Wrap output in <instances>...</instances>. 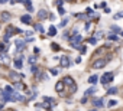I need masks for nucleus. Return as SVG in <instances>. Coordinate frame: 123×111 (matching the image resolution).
Instances as JSON below:
<instances>
[{"mask_svg": "<svg viewBox=\"0 0 123 111\" xmlns=\"http://www.w3.org/2000/svg\"><path fill=\"white\" fill-rule=\"evenodd\" d=\"M62 81H64V84L70 88V92H75V91H77V84L74 82V79H73L71 77H64Z\"/></svg>", "mask_w": 123, "mask_h": 111, "instance_id": "1", "label": "nucleus"}, {"mask_svg": "<svg viewBox=\"0 0 123 111\" xmlns=\"http://www.w3.org/2000/svg\"><path fill=\"white\" fill-rule=\"evenodd\" d=\"M113 78H114V74H113V72H104V74L101 75V78H100V82H101L103 85H107V84H110V82L113 81Z\"/></svg>", "mask_w": 123, "mask_h": 111, "instance_id": "2", "label": "nucleus"}, {"mask_svg": "<svg viewBox=\"0 0 123 111\" xmlns=\"http://www.w3.org/2000/svg\"><path fill=\"white\" fill-rule=\"evenodd\" d=\"M107 62H109V58H107V59L100 58V59H97V61H94V62H93L91 68H93V69H100V68H104Z\"/></svg>", "mask_w": 123, "mask_h": 111, "instance_id": "3", "label": "nucleus"}, {"mask_svg": "<svg viewBox=\"0 0 123 111\" xmlns=\"http://www.w3.org/2000/svg\"><path fill=\"white\" fill-rule=\"evenodd\" d=\"M64 87H65L64 81H58V82L55 84V89L58 91V94H59L61 97H64V95H65V94H64V91H65V89H64Z\"/></svg>", "mask_w": 123, "mask_h": 111, "instance_id": "4", "label": "nucleus"}, {"mask_svg": "<svg viewBox=\"0 0 123 111\" xmlns=\"http://www.w3.org/2000/svg\"><path fill=\"white\" fill-rule=\"evenodd\" d=\"M70 58L68 56H65V55H64V56H61V59H59V65H61V68H68L70 67Z\"/></svg>", "mask_w": 123, "mask_h": 111, "instance_id": "5", "label": "nucleus"}, {"mask_svg": "<svg viewBox=\"0 0 123 111\" xmlns=\"http://www.w3.org/2000/svg\"><path fill=\"white\" fill-rule=\"evenodd\" d=\"M9 78H10L13 82H18V81H20L19 78H23V75H19L18 72H15V71H10V72H9Z\"/></svg>", "mask_w": 123, "mask_h": 111, "instance_id": "6", "label": "nucleus"}, {"mask_svg": "<svg viewBox=\"0 0 123 111\" xmlns=\"http://www.w3.org/2000/svg\"><path fill=\"white\" fill-rule=\"evenodd\" d=\"M103 102H104V100H103L101 97H100V98H94V100H93V105H94L96 108H103V107H104V104H103Z\"/></svg>", "mask_w": 123, "mask_h": 111, "instance_id": "7", "label": "nucleus"}, {"mask_svg": "<svg viewBox=\"0 0 123 111\" xmlns=\"http://www.w3.org/2000/svg\"><path fill=\"white\" fill-rule=\"evenodd\" d=\"M12 19V15L7 13V12H2L0 13V22H9Z\"/></svg>", "mask_w": 123, "mask_h": 111, "instance_id": "8", "label": "nucleus"}, {"mask_svg": "<svg viewBox=\"0 0 123 111\" xmlns=\"http://www.w3.org/2000/svg\"><path fill=\"white\" fill-rule=\"evenodd\" d=\"M12 98H13V101H20V102H25L26 101V98L23 97V95H20V94H18L16 91L12 94Z\"/></svg>", "mask_w": 123, "mask_h": 111, "instance_id": "9", "label": "nucleus"}, {"mask_svg": "<svg viewBox=\"0 0 123 111\" xmlns=\"http://www.w3.org/2000/svg\"><path fill=\"white\" fill-rule=\"evenodd\" d=\"M20 22L25 23V25H31V23H32V17H31V15H23V16H20Z\"/></svg>", "mask_w": 123, "mask_h": 111, "instance_id": "10", "label": "nucleus"}, {"mask_svg": "<svg viewBox=\"0 0 123 111\" xmlns=\"http://www.w3.org/2000/svg\"><path fill=\"white\" fill-rule=\"evenodd\" d=\"M38 17H39L41 20H43V19H46V17H49V15H48V10H45V9H42V10H39V12H38Z\"/></svg>", "mask_w": 123, "mask_h": 111, "instance_id": "11", "label": "nucleus"}, {"mask_svg": "<svg viewBox=\"0 0 123 111\" xmlns=\"http://www.w3.org/2000/svg\"><path fill=\"white\" fill-rule=\"evenodd\" d=\"M15 45H16V50H22V49L25 48V40H22V39H18Z\"/></svg>", "mask_w": 123, "mask_h": 111, "instance_id": "12", "label": "nucleus"}, {"mask_svg": "<svg viewBox=\"0 0 123 111\" xmlns=\"http://www.w3.org/2000/svg\"><path fill=\"white\" fill-rule=\"evenodd\" d=\"M96 91H97V89H96V87H90V88H88V89H87V91L84 92V95H86V97L94 95V94H96Z\"/></svg>", "mask_w": 123, "mask_h": 111, "instance_id": "13", "label": "nucleus"}, {"mask_svg": "<svg viewBox=\"0 0 123 111\" xmlns=\"http://www.w3.org/2000/svg\"><path fill=\"white\" fill-rule=\"evenodd\" d=\"M48 35L49 36H55L56 35V28L52 25V26H49V29H48Z\"/></svg>", "mask_w": 123, "mask_h": 111, "instance_id": "14", "label": "nucleus"}, {"mask_svg": "<svg viewBox=\"0 0 123 111\" xmlns=\"http://www.w3.org/2000/svg\"><path fill=\"white\" fill-rule=\"evenodd\" d=\"M3 91H5V92H6V94H10V95H12V94H13V92H15V91H16V89H15V88H12V87H10V85H6V87H5V89H3Z\"/></svg>", "mask_w": 123, "mask_h": 111, "instance_id": "15", "label": "nucleus"}, {"mask_svg": "<svg viewBox=\"0 0 123 111\" xmlns=\"http://www.w3.org/2000/svg\"><path fill=\"white\" fill-rule=\"evenodd\" d=\"M117 92H119V89H117L116 87H111V88L107 89V94H109V95H116Z\"/></svg>", "mask_w": 123, "mask_h": 111, "instance_id": "16", "label": "nucleus"}, {"mask_svg": "<svg viewBox=\"0 0 123 111\" xmlns=\"http://www.w3.org/2000/svg\"><path fill=\"white\" fill-rule=\"evenodd\" d=\"M22 59H23V56H19V59H15V67L16 68H22Z\"/></svg>", "mask_w": 123, "mask_h": 111, "instance_id": "17", "label": "nucleus"}, {"mask_svg": "<svg viewBox=\"0 0 123 111\" xmlns=\"http://www.w3.org/2000/svg\"><path fill=\"white\" fill-rule=\"evenodd\" d=\"M110 30L114 32V33H120V32H122V29H120L119 26H116V25H111V26H110Z\"/></svg>", "mask_w": 123, "mask_h": 111, "instance_id": "18", "label": "nucleus"}, {"mask_svg": "<svg viewBox=\"0 0 123 111\" xmlns=\"http://www.w3.org/2000/svg\"><path fill=\"white\" fill-rule=\"evenodd\" d=\"M97 81H98V77H97V75H91V77L88 78V82H90V84H93V85H94Z\"/></svg>", "mask_w": 123, "mask_h": 111, "instance_id": "19", "label": "nucleus"}, {"mask_svg": "<svg viewBox=\"0 0 123 111\" xmlns=\"http://www.w3.org/2000/svg\"><path fill=\"white\" fill-rule=\"evenodd\" d=\"M9 49V43L6 45V43H0V53L2 52H5V50H7Z\"/></svg>", "mask_w": 123, "mask_h": 111, "instance_id": "20", "label": "nucleus"}, {"mask_svg": "<svg viewBox=\"0 0 123 111\" xmlns=\"http://www.w3.org/2000/svg\"><path fill=\"white\" fill-rule=\"evenodd\" d=\"M35 30H36V32H41V33H43V26H42L41 23H36V25H35Z\"/></svg>", "mask_w": 123, "mask_h": 111, "instance_id": "21", "label": "nucleus"}, {"mask_svg": "<svg viewBox=\"0 0 123 111\" xmlns=\"http://www.w3.org/2000/svg\"><path fill=\"white\" fill-rule=\"evenodd\" d=\"M25 88V85L20 82V81H18V82H15V89H23Z\"/></svg>", "mask_w": 123, "mask_h": 111, "instance_id": "22", "label": "nucleus"}, {"mask_svg": "<svg viewBox=\"0 0 123 111\" xmlns=\"http://www.w3.org/2000/svg\"><path fill=\"white\" fill-rule=\"evenodd\" d=\"M116 105H117V101H116V100H109V102H107V107H109V108L116 107Z\"/></svg>", "mask_w": 123, "mask_h": 111, "instance_id": "23", "label": "nucleus"}, {"mask_svg": "<svg viewBox=\"0 0 123 111\" xmlns=\"http://www.w3.org/2000/svg\"><path fill=\"white\" fill-rule=\"evenodd\" d=\"M75 17L81 20H88V15H75Z\"/></svg>", "mask_w": 123, "mask_h": 111, "instance_id": "24", "label": "nucleus"}, {"mask_svg": "<svg viewBox=\"0 0 123 111\" xmlns=\"http://www.w3.org/2000/svg\"><path fill=\"white\" fill-rule=\"evenodd\" d=\"M103 36H104L103 32H96V33H94V38H96V39H101Z\"/></svg>", "mask_w": 123, "mask_h": 111, "instance_id": "25", "label": "nucleus"}, {"mask_svg": "<svg viewBox=\"0 0 123 111\" xmlns=\"http://www.w3.org/2000/svg\"><path fill=\"white\" fill-rule=\"evenodd\" d=\"M31 72H32V74H36V72H38V67H36L35 64H32V67H31Z\"/></svg>", "mask_w": 123, "mask_h": 111, "instance_id": "26", "label": "nucleus"}, {"mask_svg": "<svg viewBox=\"0 0 123 111\" xmlns=\"http://www.w3.org/2000/svg\"><path fill=\"white\" fill-rule=\"evenodd\" d=\"M67 23H68V19L65 17V19H62V20H61V23H59V26H61V28H64V26H67Z\"/></svg>", "mask_w": 123, "mask_h": 111, "instance_id": "27", "label": "nucleus"}, {"mask_svg": "<svg viewBox=\"0 0 123 111\" xmlns=\"http://www.w3.org/2000/svg\"><path fill=\"white\" fill-rule=\"evenodd\" d=\"M51 49H52V50H59L58 43H51Z\"/></svg>", "mask_w": 123, "mask_h": 111, "instance_id": "28", "label": "nucleus"}, {"mask_svg": "<svg viewBox=\"0 0 123 111\" xmlns=\"http://www.w3.org/2000/svg\"><path fill=\"white\" fill-rule=\"evenodd\" d=\"M88 43H90V45H96V43H97V39H96V38H90V39H88Z\"/></svg>", "mask_w": 123, "mask_h": 111, "instance_id": "29", "label": "nucleus"}, {"mask_svg": "<svg viewBox=\"0 0 123 111\" xmlns=\"http://www.w3.org/2000/svg\"><path fill=\"white\" fill-rule=\"evenodd\" d=\"M58 13H59V15H65V9L61 7V6H58Z\"/></svg>", "mask_w": 123, "mask_h": 111, "instance_id": "30", "label": "nucleus"}, {"mask_svg": "<svg viewBox=\"0 0 123 111\" xmlns=\"http://www.w3.org/2000/svg\"><path fill=\"white\" fill-rule=\"evenodd\" d=\"M107 38H109L110 40H113V42H116V40H117V36H116V35H109Z\"/></svg>", "mask_w": 123, "mask_h": 111, "instance_id": "31", "label": "nucleus"}, {"mask_svg": "<svg viewBox=\"0 0 123 111\" xmlns=\"http://www.w3.org/2000/svg\"><path fill=\"white\" fill-rule=\"evenodd\" d=\"M119 17H123V12H119L117 15H114V16H113V19H114V20H116V19H119Z\"/></svg>", "mask_w": 123, "mask_h": 111, "instance_id": "32", "label": "nucleus"}, {"mask_svg": "<svg viewBox=\"0 0 123 111\" xmlns=\"http://www.w3.org/2000/svg\"><path fill=\"white\" fill-rule=\"evenodd\" d=\"M36 62V56H31L29 58V64H35Z\"/></svg>", "mask_w": 123, "mask_h": 111, "instance_id": "33", "label": "nucleus"}, {"mask_svg": "<svg viewBox=\"0 0 123 111\" xmlns=\"http://www.w3.org/2000/svg\"><path fill=\"white\" fill-rule=\"evenodd\" d=\"M26 10H28L29 13H32V10H33V7H32V5H29V6H26Z\"/></svg>", "mask_w": 123, "mask_h": 111, "instance_id": "34", "label": "nucleus"}, {"mask_svg": "<svg viewBox=\"0 0 123 111\" xmlns=\"http://www.w3.org/2000/svg\"><path fill=\"white\" fill-rule=\"evenodd\" d=\"M51 74H52L54 77H55V75H58V69H54V68H52V69H51Z\"/></svg>", "mask_w": 123, "mask_h": 111, "instance_id": "35", "label": "nucleus"}, {"mask_svg": "<svg viewBox=\"0 0 123 111\" xmlns=\"http://www.w3.org/2000/svg\"><path fill=\"white\" fill-rule=\"evenodd\" d=\"M84 28H86V30H90V29H91V23H87Z\"/></svg>", "mask_w": 123, "mask_h": 111, "instance_id": "36", "label": "nucleus"}, {"mask_svg": "<svg viewBox=\"0 0 123 111\" xmlns=\"http://www.w3.org/2000/svg\"><path fill=\"white\" fill-rule=\"evenodd\" d=\"M86 102H87V97H86V95H84V98H83V100H81V104H86Z\"/></svg>", "mask_w": 123, "mask_h": 111, "instance_id": "37", "label": "nucleus"}, {"mask_svg": "<svg viewBox=\"0 0 123 111\" xmlns=\"http://www.w3.org/2000/svg\"><path fill=\"white\" fill-rule=\"evenodd\" d=\"M9 0H0V5H5V3H7Z\"/></svg>", "mask_w": 123, "mask_h": 111, "instance_id": "38", "label": "nucleus"}, {"mask_svg": "<svg viewBox=\"0 0 123 111\" xmlns=\"http://www.w3.org/2000/svg\"><path fill=\"white\" fill-rule=\"evenodd\" d=\"M62 2H64V0H58V2H56V5H58V6H61V5H62Z\"/></svg>", "mask_w": 123, "mask_h": 111, "instance_id": "39", "label": "nucleus"}, {"mask_svg": "<svg viewBox=\"0 0 123 111\" xmlns=\"http://www.w3.org/2000/svg\"><path fill=\"white\" fill-rule=\"evenodd\" d=\"M3 105H5V102H3V101H0V110L3 108Z\"/></svg>", "mask_w": 123, "mask_h": 111, "instance_id": "40", "label": "nucleus"}, {"mask_svg": "<svg viewBox=\"0 0 123 111\" xmlns=\"http://www.w3.org/2000/svg\"><path fill=\"white\" fill-rule=\"evenodd\" d=\"M64 2H73V0H64Z\"/></svg>", "mask_w": 123, "mask_h": 111, "instance_id": "41", "label": "nucleus"}, {"mask_svg": "<svg viewBox=\"0 0 123 111\" xmlns=\"http://www.w3.org/2000/svg\"><path fill=\"white\" fill-rule=\"evenodd\" d=\"M120 35H122V36H123V30H122V32H120Z\"/></svg>", "mask_w": 123, "mask_h": 111, "instance_id": "42", "label": "nucleus"}]
</instances>
